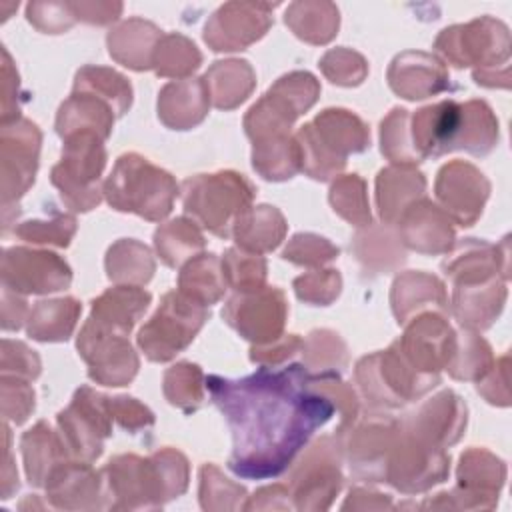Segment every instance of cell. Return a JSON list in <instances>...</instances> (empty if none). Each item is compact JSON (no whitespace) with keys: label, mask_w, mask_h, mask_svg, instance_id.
<instances>
[{"label":"cell","mask_w":512,"mask_h":512,"mask_svg":"<svg viewBox=\"0 0 512 512\" xmlns=\"http://www.w3.org/2000/svg\"><path fill=\"white\" fill-rule=\"evenodd\" d=\"M202 374L198 366L182 362L168 370L166 374V396L174 406H180L184 410H194L202 400V384H190L194 380H200Z\"/></svg>","instance_id":"obj_10"},{"label":"cell","mask_w":512,"mask_h":512,"mask_svg":"<svg viewBox=\"0 0 512 512\" xmlns=\"http://www.w3.org/2000/svg\"><path fill=\"white\" fill-rule=\"evenodd\" d=\"M208 388L232 428L230 468L246 478L280 474L334 410L302 366L244 380L210 376Z\"/></svg>","instance_id":"obj_1"},{"label":"cell","mask_w":512,"mask_h":512,"mask_svg":"<svg viewBox=\"0 0 512 512\" xmlns=\"http://www.w3.org/2000/svg\"><path fill=\"white\" fill-rule=\"evenodd\" d=\"M338 256V248L328 244L324 238L318 236H294L290 248H286L284 258L292 260L296 264H312V262H324Z\"/></svg>","instance_id":"obj_13"},{"label":"cell","mask_w":512,"mask_h":512,"mask_svg":"<svg viewBox=\"0 0 512 512\" xmlns=\"http://www.w3.org/2000/svg\"><path fill=\"white\" fill-rule=\"evenodd\" d=\"M206 318L208 312L202 302H194V298L178 292H168L152 320L140 330L138 344L150 360H170L194 340Z\"/></svg>","instance_id":"obj_5"},{"label":"cell","mask_w":512,"mask_h":512,"mask_svg":"<svg viewBox=\"0 0 512 512\" xmlns=\"http://www.w3.org/2000/svg\"><path fill=\"white\" fill-rule=\"evenodd\" d=\"M148 304H150L148 292L140 288L118 286L102 294L98 300H94L90 320L106 330L126 336Z\"/></svg>","instance_id":"obj_7"},{"label":"cell","mask_w":512,"mask_h":512,"mask_svg":"<svg viewBox=\"0 0 512 512\" xmlns=\"http://www.w3.org/2000/svg\"><path fill=\"white\" fill-rule=\"evenodd\" d=\"M96 132H74L66 136L62 162L52 168V184L62 190V198L74 210H90L98 204V176L106 162V152Z\"/></svg>","instance_id":"obj_4"},{"label":"cell","mask_w":512,"mask_h":512,"mask_svg":"<svg viewBox=\"0 0 512 512\" xmlns=\"http://www.w3.org/2000/svg\"><path fill=\"white\" fill-rule=\"evenodd\" d=\"M254 196L252 184L234 172L200 174L184 182V206L216 236H228Z\"/></svg>","instance_id":"obj_3"},{"label":"cell","mask_w":512,"mask_h":512,"mask_svg":"<svg viewBox=\"0 0 512 512\" xmlns=\"http://www.w3.org/2000/svg\"><path fill=\"white\" fill-rule=\"evenodd\" d=\"M166 46L170 48L168 54L162 56V60L156 62V68H158V74H164V76H174V62H180V68H182V74H188L190 70L198 68L200 64V52L196 50L194 44H190L186 38L182 36H168L166 38Z\"/></svg>","instance_id":"obj_14"},{"label":"cell","mask_w":512,"mask_h":512,"mask_svg":"<svg viewBox=\"0 0 512 512\" xmlns=\"http://www.w3.org/2000/svg\"><path fill=\"white\" fill-rule=\"evenodd\" d=\"M272 206H258L256 210H246L238 220H236V238L242 248L248 250H272L278 246L282 234H284V220L282 214L278 212L266 226H262L270 214Z\"/></svg>","instance_id":"obj_8"},{"label":"cell","mask_w":512,"mask_h":512,"mask_svg":"<svg viewBox=\"0 0 512 512\" xmlns=\"http://www.w3.org/2000/svg\"><path fill=\"white\" fill-rule=\"evenodd\" d=\"M222 268L230 280V284L240 290H256L264 282L266 264L262 258H250V254H240L238 250H228L222 262Z\"/></svg>","instance_id":"obj_11"},{"label":"cell","mask_w":512,"mask_h":512,"mask_svg":"<svg viewBox=\"0 0 512 512\" xmlns=\"http://www.w3.org/2000/svg\"><path fill=\"white\" fill-rule=\"evenodd\" d=\"M76 230V222L70 216H60L56 222H26L18 228V236L30 242H54L58 246H68L72 234Z\"/></svg>","instance_id":"obj_12"},{"label":"cell","mask_w":512,"mask_h":512,"mask_svg":"<svg viewBox=\"0 0 512 512\" xmlns=\"http://www.w3.org/2000/svg\"><path fill=\"white\" fill-rule=\"evenodd\" d=\"M60 446H64V442L58 444L56 438L52 436L50 428L44 422L36 424L32 430H28L24 434L22 448H24L26 472H28L30 484H34V486H42L44 484L46 466H48V462L54 464L56 448H60Z\"/></svg>","instance_id":"obj_9"},{"label":"cell","mask_w":512,"mask_h":512,"mask_svg":"<svg viewBox=\"0 0 512 512\" xmlns=\"http://www.w3.org/2000/svg\"><path fill=\"white\" fill-rule=\"evenodd\" d=\"M110 420V398L80 388L72 406L58 416L64 446L74 456L92 462L102 452V438L110 434Z\"/></svg>","instance_id":"obj_6"},{"label":"cell","mask_w":512,"mask_h":512,"mask_svg":"<svg viewBox=\"0 0 512 512\" xmlns=\"http://www.w3.org/2000/svg\"><path fill=\"white\" fill-rule=\"evenodd\" d=\"M104 192L116 210L160 220L172 210L176 184L168 172L152 166L146 158L124 154L106 180Z\"/></svg>","instance_id":"obj_2"}]
</instances>
